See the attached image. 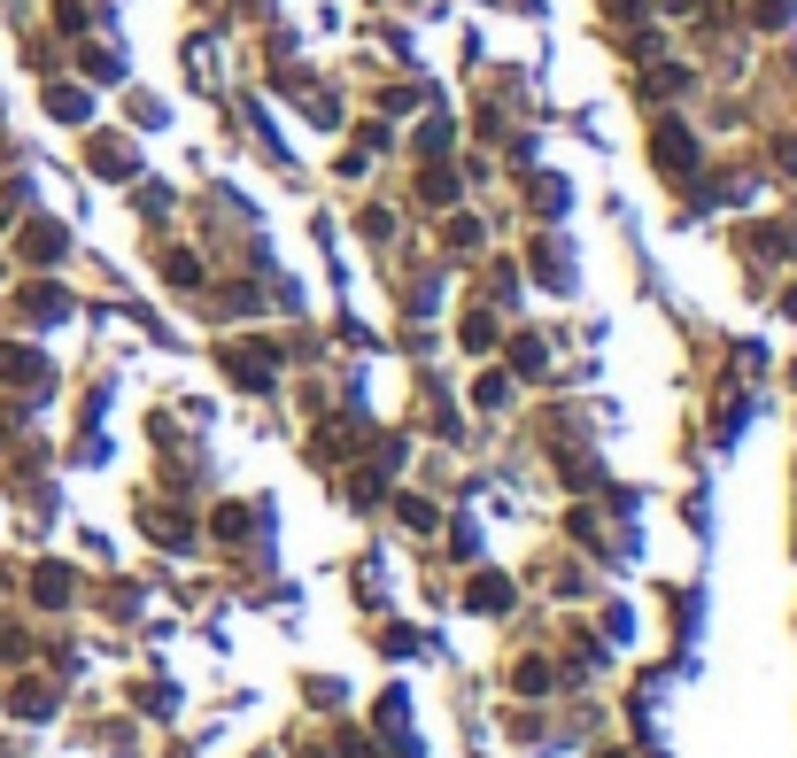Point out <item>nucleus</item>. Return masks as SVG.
I'll list each match as a JSON object with an SVG mask.
<instances>
[{
  "instance_id": "obj_1",
  "label": "nucleus",
  "mask_w": 797,
  "mask_h": 758,
  "mask_svg": "<svg viewBox=\"0 0 797 758\" xmlns=\"http://www.w3.org/2000/svg\"><path fill=\"white\" fill-rule=\"evenodd\" d=\"M24 256L31 263H55L62 256V225H24Z\"/></svg>"
},
{
  "instance_id": "obj_2",
  "label": "nucleus",
  "mask_w": 797,
  "mask_h": 758,
  "mask_svg": "<svg viewBox=\"0 0 797 758\" xmlns=\"http://www.w3.org/2000/svg\"><path fill=\"white\" fill-rule=\"evenodd\" d=\"M658 155H666L674 171H689V163H697V147H689V132H681V124H658Z\"/></svg>"
}]
</instances>
